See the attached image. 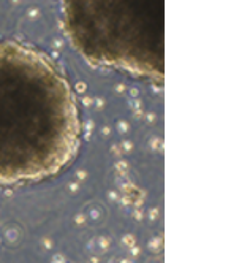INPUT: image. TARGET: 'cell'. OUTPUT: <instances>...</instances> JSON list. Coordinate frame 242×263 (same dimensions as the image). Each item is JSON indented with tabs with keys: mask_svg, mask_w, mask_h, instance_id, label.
I'll return each instance as SVG.
<instances>
[{
	"mask_svg": "<svg viewBox=\"0 0 242 263\" xmlns=\"http://www.w3.org/2000/svg\"><path fill=\"white\" fill-rule=\"evenodd\" d=\"M81 141L79 103L62 70L33 46L0 42V185L59 175Z\"/></svg>",
	"mask_w": 242,
	"mask_h": 263,
	"instance_id": "6da1fadb",
	"label": "cell"
},
{
	"mask_svg": "<svg viewBox=\"0 0 242 263\" xmlns=\"http://www.w3.org/2000/svg\"><path fill=\"white\" fill-rule=\"evenodd\" d=\"M71 45L97 67L163 81L165 0H60Z\"/></svg>",
	"mask_w": 242,
	"mask_h": 263,
	"instance_id": "7a4b0ae2",
	"label": "cell"
}]
</instances>
